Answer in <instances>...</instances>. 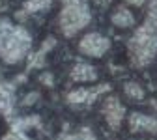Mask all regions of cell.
<instances>
[{
	"label": "cell",
	"mask_w": 157,
	"mask_h": 140,
	"mask_svg": "<svg viewBox=\"0 0 157 140\" xmlns=\"http://www.w3.org/2000/svg\"><path fill=\"white\" fill-rule=\"evenodd\" d=\"M129 58L135 67L148 66L157 54V26L144 23L135 30L133 37L127 43Z\"/></svg>",
	"instance_id": "6da1fadb"
},
{
	"label": "cell",
	"mask_w": 157,
	"mask_h": 140,
	"mask_svg": "<svg viewBox=\"0 0 157 140\" xmlns=\"http://www.w3.org/2000/svg\"><path fill=\"white\" fill-rule=\"evenodd\" d=\"M62 4L64 8L58 17L60 30L66 37H73L92 21L88 0H62Z\"/></svg>",
	"instance_id": "7a4b0ae2"
},
{
	"label": "cell",
	"mask_w": 157,
	"mask_h": 140,
	"mask_svg": "<svg viewBox=\"0 0 157 140\" xmlns=\"http://www.w3.org/2000/svg\"><path fill=\"white\" fill-rule=\"evenodd\" d=\"M30 45H32V36L28 34V30L21 25H15L6 39V45H4V51H2L0 58L10 66L19 64L28 54Z\"/></svg>",
	"instance_id": "3957f363"
},
{
	"label": "cell",
	"mask_w": 157,
	"mask_h": 140,
	"mask_svg": "<svg viewBox=\"0 0 157 140\" xmlns=\"http://www.w3.org/2000/svg\"><path fill=\"white\" fill-rule=\"evenodd\" d=\"M110 49V39L99 32H90L78 41V51L90 58H101Z\"/></svg>",
	"instance_id": "277c9868"
},
{
	"label": "cell",
	"mask_w": 157,
	"mask_h": 140,
	"mask_svg": "<svg viewBox=\"0 0 157 140\" xmlns=\"http://www.w3.org/2000/svg\"><path fill=\"white\" fill-rule=\"evenodd\" d=\"M103 116H105V122L109 123L110 129H118L122 125L124 118H125V107L120 103V99L110 95L103 101V108H101Z\"/></svg>",
	"instance_id": "5b68a950"
},
{
	"label": "cell",
	"mask_w": 157,
	"mask_h": 140,
	"mask_svg": "<svg viewBox=\"0 0 157 140\" xmlns=\"http://www.w3.org/2000/svg\"><path fill=\"white\" fill-rule=\"evenodd\" d=\"M110 90L109 84H101V86H94V88H78L67 93V103L71 105H92L101 93H107Z\"/></svg>",
	"instance_id": "8992f818"
},
{
	"label": "cell",
	"mask_w": 157,
	"mask_h": 140,
	"mask_svg": "<svg viewBox=\"0 0 157 140\" xmlns=\"http://www.w3.org/2000/svg\"><path fill=\"white\" fill-rule=\"evenodd\" d=\"M129 129L133 133H157V119L140 112H133L129 116Z\"/></svg>",
	"instance_id": "52a82bcc"
},
{
	"label": "cell",
	"mask_w": 157,
	"mask_h": 140,
	"mask_svg": "<svg viewBox=\"0 0 157 140\" xmlns=\"http://www.w3.org/2000/svg\"><path fill=\"white\" fill-rule=\"evenodd\" d=\"M71 78L75 82H94L97 78V71L86 62H77L71 69Z\"/></svg>",
	"instance_id": "ba28073f"
},
{
	"label": "cell",
	"mask_w": 157,
	"mask_h": 140,
	"mask_svg": "<svg viewBox=\"0 0 157 140\" xmlns=\"http://www.w3.org/2000/svg\"><path fill=\"white\" fill-rule=\"evenodd\" d=\"M110 21H112V25L118 26V28H131V26H135V15H133L125 6H118V8L112 11Z\"/></svg>",
	"instance_id": "9c48e42d"
},
{
	"label": "cell",
	"mask_w": 157,
	"mask_h": 140,
	"mask_svg": "<svg viewBox=\"0 0 157 140\" xmlns=\"http://www.w3.org/2000/svg\"><path fill=\"white\" fill-rule=\"evenodd\" d=\"M52 6V0H25L23 9L26 13H39V11H47Z\"/></svg>",
	"instance_id": "30bf717a"
},
{
	"label": "cell",
	"mask_w": 157,
	"mask_h": 140,
	"mask_svg": "<svg viewBox=\"0 0 157 140\" xmlns=\"http://www.w3.org/2000/svg\"><path fill=\"white\" fill-rule=\"evenodd\" d=\"M124 92L129 99H133V101H142L144 99V90L139 82H125L124 86Z\"/></svg>",
	"instance_id": "8fae6325"
},
{
	"label": "cell",
	"mask_w": 157,
	"mask_h": 140,
	"mask_svg": "<svg viewBox=\"0 0 157 140\" xmlns=\"http://www.w3.org/2000/svg\"><path fill=\"white\" fill-rule=\"evenodd\" d=\"M15 25H11L10 19H0V56H2V51H4V45H6V39L11 32Z\"/></svg>",
	"instance_id": "7c38bea8"
},
{
	"label": "cell",
	"mask_w": 157,
	"mask_h": 140,
	"mask_svg": "<svg viewBox=\"0 0 157 140\" xmlns=\"http://www.w3.org/2000/svg\"><path fill=\"white\" fill-rule=\"evenodd\" d=\"M151 26H157V0H151L148 4V15H146V21Z\"/></svg>",
	"instance_id": "4fadbf2b"
},
{
	"label": "cell",
	"mask_w": 157,
	"mask_h": 140,
	"mask_svg": "<svg viewBox=\"0 0 157 140\" xmlns=\"http://www.w3.org/2000/svg\"><path fill=\"white\" fill-rule=\"evenodd\" d=\"M75 138L77 140H95V134L90 127H81L77 133H75Z\"/></svg>",
	"instance_id": "5bb4252c"
},
{
	"label": "cell",
	"mask_w": 157,
	"mask_h": 140,
	"mask_svg": "<svg viewBox=\"0 0 157 140\" xmlns=\"http://www.w3.org/2000/svg\"><path fill=\"white\" fill-rule=\"evenodd\" d=\"M2 140H30L25 133H19V131H8L4 136H2Z\"/></svg>",
	"instance_id": "9a60e30c"
},
{
	"label": "cell",
	"mask_w": 157,
	"mask_h": 140,
	"mask_svg": "<svg viewBox=\"0 0 157 140\" xmlns=\"http://www.w3.org/2000/svg\"><path fill=\"white\" fill-rule=\"evenodd\" d=\"M54 45H56V39H54L52 36H49V37L45 39V41L41 43V47H39V52H41V54H47V52H49Z\"/></svg>",
	"instance_id": "2e32d148"
},
{
	"label": "cell",
	"mask_w": 157,
	"mask_h": 140,
	"mask_svg": "<svg viewBox=\"0 0 157 140\" xmlns=\"http://www.w3.org/2000/svg\"><path fill=\"white\" fill-rule=\"evenodd\" d=\"M36 99H39V93H37V92H32V93H28V95L25 97L23 105H26V107H28V105H34V103H36Z\"/></svg>",
	"instance_id": "e0dca14e"
},
{
	"label": "cell",
	"mask_w": 157,
	"mask_h": 140,
	"mask_svg": "<svg viewBox=\"0 0 157 140\" xmlns=\"http://www.w3.org/2000/svg\"><path fill=\"white\" fill-rule=\"evenodd\" d=\"M39 81H41L45 86H52V75L51 73H43L41 77H39Z\"/></svg>",
	"instance_id": "ac0fdd59"
},
{
	"label": "cell",
	"mask_w": 157,
	"mask_h": 140,
	"mask_svg": "<svg viewBox=\"0 0 157 140\" xmlns=\"http://www.w3.org/2000/svg\"><path fill=\"white\" fill-rule=\"evenodd\" d=\"M56 140H77V138H75V134H69V133H62V134L58 136Z\"/></svg>",
	"instance_id": "d6986e66"
},
{
	"label": "cell",
	"mask_w": 157,
	"mask_h": 140,
	"mask_svg": "<svg viewBox=\"0 0 157 140\" xmlns=\"http://www.w3.org/2000/svg\"><path fill=\"white\" fill-rule=\"evenodd\" d=\"M125 2H127V4H131V6H142L146 0H125Z\"/></svg>",
	"instance_id": "ffe728a7"
},
{
	"label": "cell",
	"mask_w": 157,
	"mask_h": 140,
	"mask_svg": "<svg viewBox=\"0 0 157 140\" xmlns=\"http://www.w3.org/2000/svg\"><path fill=\"white\" fill-rule=\"evenodd\" d=\"M95 2L99 4V6H107V4H109V0H95Z\"/></svg>",
	"instance_id": "44dd1931"
}]
</instances>
